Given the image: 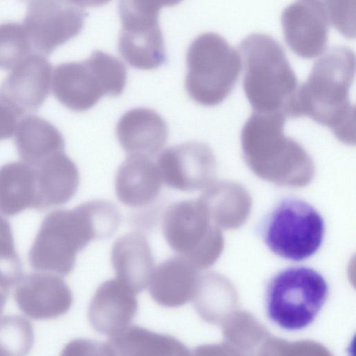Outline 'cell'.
I'll list each match as a JSON object with an SVG mask.
<instances>
[{
	"instance_id": "cell-1",
	"label": "cell",
	"mask_w": 356,
	"mask_h": 356,
	"mask_svg": "<svg viewBox=\"0 0 356 356\" xmlns=\"http://www.w3.org/2000/svg\"><path fill=\"white\" fill-rule=\"evenodd\" d=\"M115 217L103 200H93L75 208L56 210L45 216L29 252L32 268L67 275L76 254L92 240L111 236Z\"/></svg>"
},
{
	"instance_id": "cell-2",
	"label": "cell",
	"mask_w": 356,
	"mask_h": 356,
	"mask_svg": "<svg viewBox=\"0 0 356 356\" xmlns=\"http://www.w3.org/2000/svg\"><path fill=\"white\" fill-rule=\"evenodd\" d=\"M355 70L354 51L337 45L314 64L307 80L299 85L296 117L307 115L329 127L337 138L355 143V106L350 87Z\"/></svg>"
},
{
	"instance_id": "cell-3",
	"label": "cell",
	"mask_w": 356,
	"mask_h": 356,
	"mask_svg": "<svg viewBox=\"0 0 356 356\" xmlns=\"http://www.w3.org/2000/svg\"><path fill=\"white\" fill-rule=\"evenodd\" d=\"M239 51L243 89L254 111L296 117L299 85L281 44L268 34L252 33Z\"/></svg>"
},
{
	"instance_id": "cell-4",
	"label": "cell",
	"mask_w": 356,
	"mask_h": 356,
	"mask_svg": "<svg viewBox=\"0 0 356 356\" xmlns=\"http://www.w3.org/2000/svg\"><path fill=\"white\" fill-rule=\"evenodd\" d=\"M286 116L254 112L241 130L245 160L259 176L277 184L300 186L309 181L313 162L296 140L284 133Z\"/></svg>"
},
{
	"instance_id": "cell-5",
	"label": "cell",
	"mask_w": 356,
	"mask_h": 356,
	"mask_svg": "<svg viewBox=\"0 0 356 356\" xmlns=\"http://www.w3.org/2000/svg\"><path fill=\"white\" fill-rule=\"evenodd\" d=\"M329 287L324 277L313 268L284 269L268 282L265 295L269 319L287 331L311 325L327 301Z\"/></svg>"
},
{
	"instance_id": "cell-6",
	"label": "cell",
	"mask_w": 356,
	"mask_h": 356,
	"mask_svg": "<svg viewBox=\"0 0 356 356\" xmlns=\"http://www.w3.org/2000/svg\"><path fill=\"white\" fill-rule=\"evenodd\" d=\"M185 86L191 99L204 106L223 101L242 67L240 54L222 35L206 32L191 43L186 54Z\"/></svg>"
},
{
	"instance_id": "cell-7",
	"label": "cell",
	"mask_w": 356,
	"mask_h": 356,
	"mask_svg": "<svg viewBox=\"0 0 356 356\" xmlns=\"http://www.w3.org/2000/svg\"><path fill=\"white\" fill-rule=\"evenodd\" d=\"M126 81L124 65L116 57L97 50L85 60L57 65L52 74V90L64 106L83 111L104 95H120Z\"/></svg>"
},
{
	"instance_id": "cell-8",
	"label": "cell",
	"mask_w": 356,
	"mask_h": 356,
	"mask_svg": "<svg viewBox=\"0 0 356 356\" xmlns=\"http://www.w3.org/2000/svg\"><path fill=\"white\" fill-rule=\"evenodd\" d=\"M325 234V223L318 211L295 197L280 201L268 215L263 231L268 248L286 259L300 261L314 255Z\"/></svg>"
},
{
	"instance_id": "cell-9",
	"label": "cell",
	"mask_w": 356,
	"mask_h": 356,
	"mask_svg": "<svg viewBox=\"0 0 356 356\" xmlns=\"http://www.w3.org/2000/svg\"><path fill=\"white\" fill-rule=\"evenodd\" d=\"M163 232L170 248L197 269L211 266L222 249L221 232L199 200L172 204L165 213Z\"/></svg>"
},
{
	"instance_id": "cell-10",
	"label": "cell",
	"mask_w": 356,
	"mask_h": 356,
	"mask_svg": "<svg viewBox=\"0 0 356 356\" xmlns=\"http://www.w3.org/2000/svg\"><path fill=\"white\" fill-rule=\"evenodd\" d=\"M177 3L168 1H120L122 28L118 37V50L130 65L141 70H152L165 60L159 14L162 8Z\"/></svg>"
},
{
	"instance_id": "cell-11",
	"label": "cell",
	"mask_w": 356,
	"mask_h": 356,
	"mask_svg": "<svg viewBox=\"0 0 356 356\" xmlns=\"http://www.w3.org/2000/svg\"><path fill=\"white\" fill-rule=\"evenodd\" d=\"M86 1H31L24 26L33 52L49 54L77 35L86 18Z\"/></svg>"
},
{
	"instance_id": "cell-12",
	"label": "cell",
	"mask_w": 356,
	"mask_h": 356,
	"mask_svg": "<svg viewBox=\"0 0 356 356\" xmlns=\"http://www.w3.org/2000/svg\"><path fill=\"white\" fill-rule=\"evenodd\" d=\"M156 164L163 183L181 191L209 186L216 173V159L204 143L190 141L162 151Z\"/></svg>"
},
{
	"instance_id": "cell-13",
	"label": "cell",
	"mask_w": 356,
	"mask_h": 356,
	"mask_svg": "<svg viewBox=\"0 0 356 356\" xmlns=\"http://www.w3.org/2000/svg\"><path fill=\"white\" fill-rule=\"evenodd\" d=\"M52 66L44 55L32 52L12 68L0 85V101L19 116L38 109L50 92Z\"/></svg>"
},
{
	"instance_id": "cell-14",
	"label": "cell",
	"mask_w": 356,
	"mask_h": 356,
	"mask_svg": "<svg viewBox=\"0 0 356 356\" xmlns=\"http://www.w3.org/2000/svg\"><path fill=\"white\" fill-rule=\"evenodd\" d=\"M285 40L291 50L304 58H314L325 50L329 17L321 1H297L281 15Z\"/></svg>"
},
{
	"instance_id": "cell-15",
	"label": "cell",
	"mask_w": 356,
	"mask_h": 356,
	"mask_svg": "<svg viewBox=\"0 0 356 356\" xmlns=\"http://www.w3.org/2000/svg\"><path fill=\"white\" fill-rule=\"evenodd\" d=\"M14 298L19 309L34 320L62 316L73 302L72 293L66 282L49 273H32L22 277Z\"/></svg>"
},
{
	"instance_id": "cell-16",
	"label": "cell",
	"mask_w": 356,
	"mask_h": 356,
	"mask_svg": "<svg viewBox=\"0 0 356 356\" xmlns=\"http://www.w3.org/2000/svg\"><path fill=\"white\" fill-rule=\"evenodd\" d=\"M136 294L117 278L101 284L88 306V318L92 327L110 337L127 327L137 313Z\"/></svg>"
},
{
	"instance_id": "cell-17",
	"label": "cell",
	"mask_w": 356,
	"mask_h": 356,
	"mask_svg": "<svg viewBox=\"0 0 356 356\" xmlns=\"http://www.w3.org/2000/svg\"><path fill=\"white\" fill-rule=\"evenodd\" d=\"M116 136L129 155L152 157L166 143L168 132L165 120L159 113L140 107L128 111L121 117L117 124Z\"/></svg>"
},
{
	"instance_id": "cell-18",
	"label": "cell",
	"mask_w": 356,
	"mask_h": 356,
	"mask_svg": "<svg viewBox=\"0 0 356 356\" xmlns=\"http://www.w3.org/2000/svg\"><path fill=\"white\" fill-rule=\"evenodd\" d=\"M163 181L152 157L129 155L119 166L115 179L118 200L131 207H143L156 199Z\"/></svg>"
},
{
	"instance_id": "cell-19",
	"label": "cell",
	"mask_w": 356,
	"mask_h": 356,
	"mask_svg": "<svg viewBox=\"0 0 356 356\" xmlns=\"http://www.w3.org/2000/svg\"><path fill=\"white\" fill-rule=\"evenodd\" d=\"M111 261L116 278L136 293L149 284L154 261L151 247L140 233L129 232L118 238L112 246Z\"/></svg>"
},
{
	"instance_id": "cell-20",
	"label": "cell",
	"mask_w": 356,
	"mask_h": 356,
	"mask_svg": "<svg viewBox=\"0 0 356 356\" xmlns=\"http://www.w3.org/2000/svg\"><path fill=\"white\" fill-rule=\"evenodd\" d=\"M36 209H48L67 203L76 193L79 173L75 163L64 152H56L37 165Z\"/></svg>"
},
{
	"instance_id": "cell-21",
	"label": "cell",
	"mask_w": 356,
	"mask_h": 356,
	"mask_svg": "<svg viewBox=\"0 0 356 356\" xmlns=\"http://www.w3.org/2000/svg\"><path fill=\"white\" fill-rule=\"evenodd\" d=\"M188 261L181 257H172L161 262L154 269L149 282L152 298L165 307H178L193 297L199 276Z\"/></svg>"
},
{
	"instance_id": "cell-22",
	"label": "cell",
	"mask_w": 356,
	"mask_h": 356,
	"mask_svg": "<svg viewBox=\"0 0 356 356\" xmlns=\"http://www.w3.org/2000/svg\"><path fill=\"white\" fill-rule=\"evenodd\" d=\"M15 142L19 156L25 163L37 165L51 155L64 151V138L51 122L27 115L17 122Z\"/></svg>"
},
{
	"instance_id": "cell-23",
	"label": "cell",
	"mask_w": 356,
	"mask_h": 356,
	"mask_svg": "<svg viewBox=\"0 0 356 356\" xmlns=\"http://www.w3.org/2000/svg\"><path fill=\"white\" fill-rule=\"evenodd\" d=\"M108 343L114 356H188L185 345L168 334L138 325L128 326L110 337Z\"/></svg>"
},
{
	"instance_id": "cell-24",
	"label": "cell",
	"mask_w": 356,
	"mask_h": 356,
	"mask_svg": "<svg viewBox=\"0 0 356 356\" xmlns=\"http://www.w3.org/2000/svg\"><path fill=\"white\" fill-rule=\"evenodd\" d=\"M37 186L34 166L22 161L0 168V212L17 215L29 208L36 209Z\"/></svg>"
},
{
	"instance_id": "cell-25",
	"label": "cell",
	"mask_w": 356,
	"mask_h": 356,
	"mask_svg": "<svg viewBox=\"0 0 356 356\" xmlns=\"http://www.w3.org/2000/svg\"><path fill=\"white\" fill-rule=\"evenodd\" d=\"M33 342L34 331L29 320L17 315L0 318L1 356H26Z\"/></svg>"
},
{
	"instance_id": "cell-26",
	"label": "cell",
	"mask_w": 356,
	"mask_h": 356,
	"mask_svg": "<svg viewBox=\"0 0 356 356\" xmlns=\"http://www.w3.org/2000/svg\"><path fill=\"white\" fill-rule=\"evenodd\" d=\"M32 52L24 25L15 22L0 23V68H13Z\"/></svg>"
},
{
	"instance_id": "cell-27",
	"label": "cell",
	"mask_w": 356,
	"mask_h": 356,
	"mask_svg": "<svg viewBox=\"0 0 356 356\" xmlns=\"http://www.w3.org/2000/svg\"><path fill=\"white\" fill-rule=\"evenodd\" d=\"M325 3L329 21L343 34L354 36L355 1H327Z\"/></svg>"
},
{
	"instance_id": "cell-28",
	"label": "cell",
	"mask_w": 356,
	"mask_h": 356,
	"mask_svg": "<svg viewBox=\"0 0 356 356\" xmlns=\"http://www.w3.org/2000/svg\"><path fill=\"white\" fill-rule=\"evenodd\" d=\"M60 356H114L108 343L88 339H75L69 341Z\"/></svg>"
},
{
	"instance_id": "cell-29",
	"label": "cell",
	"mask_w": 356,
	"mask_h": 356,
	"mask_svg": "<svg viewBox=\"0 0 356 356\" xmlns=\"http://www.w3.org/2000/svg\"><path fill=\"white\" fill-rule=\"evenodd\" d=\"M19 115L0 101V140L11 137L16 130Z\"/></svg>"
},
{
	"instance_id": "cell-30",
	"label": "cell",
	"mask_w": 356,
	"mask_h": 356,
	"mask_svg": "<svg viewBox=\"0 0 356 356\" xmlns=\"http://www.w3.org/2000/svg\"><path fill=\"white\" fill-rule=\"evenodd\" d=\"M9 290L0 286V316L3 312L5 303L6 302Z\"/></svg>"
},
{
	"instance_id": "cell-31",
	"label": "cell",
	"mask_w": 356,
	"mask_h": 356,
	"mask_svg": "<svg viewBox=\"0 0 356 356\" xmlns=\"http://www.w3.org/2000/svg\"><path fill=\"white\" fill-rule=\"evenodd\" d=\"M189 356H191V355H189Z\"/></svg>"
},
{
	"instance_id": "cell-32",
	"label": "cell",
	"mask_w": 356,
	"mask_h": 356,
	"mask_svg": "<svg viewBox=\"0 0 356 356\" xmlns=\"http://www.w3.org/2000/svg\"><path fill=\"white\" fill-rule=\"evenodd\" d=\"M1 356V355H0Z\"/></svg>"
}]
</instances>
